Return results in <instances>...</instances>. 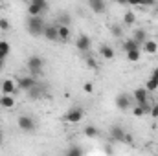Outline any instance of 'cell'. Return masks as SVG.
Instances as JSON below:
<instances>
[{"label": "cell", "mask_w": 158, "mask_h": 156, "mask_svg": "<svg viewBox=\"0 0 158 156\" xmlns=\"http://www.w3.org/2000/svg\"><path fill=\"white\" fill-rule=\"evenodd\" d=\"M57 24L70 26V24H72V17H70V13H61V15H59V18H57Z\"/></svg>", "instance_id": "cell-24"}, {"label": "cell", "mask_w": 158, "mask_h": 156, "mask_svg": "<svg viewBox=\"0 0 158 156\" xmlns=\"http://www.w3.org/2000/svg\"><path fill=\"white\" fill-rule=\"evenodd\" d=\"M138 48H142V46H140L134 39H125L123 44H121V50H123V51H131V50H138Z\"/></svg>", "instance_id": "cell-16"}, {"label": "cell", "mask_w": 158, "mask_h": 156, "mask_svg": "<svg viewBox=\"0 0 158 156\" xmlns=\"http://www.w3.org/2000/svg\"><path fill=\"white\" fill-rule=\"evenodd\" d=\"M85 117V110L81 107H72L66 114H64V121L70 123V125H76V123H81Z\"/></svg>", "instance_id": "cell-2"}, {"label": "cell", "mask_w": 158, "mask_h": 156, "mask_svg": "<svg viewBox=\"0 0 158 156\" xmlns=\"http://www.w3.org/2000/svg\"><path fill=\"white\" fill-rule=\"evenodd\" d=\"M127 53V59L131 61V63H138L140 59H142V50L138 48V50H131V51H125Z\"/></svg>", "instance_id": "cell-21"}, {"label": "cell", "mask_w": 158, "mask_h": 156, "mask_svg": "<svg viewBox=\"0 0 158 156\" xmlns=\"http://www.w3.org/2000/svg\"><path fill=\"white\" fill-rule=\"evenodd\" d=\"M142 48H143V51L145 53H149V55H155L158 51V42L153 39H147L143 44H142Z\"/></svg>", "instance_id": "cell-14"}, {"label": "cell", "mask_w": 158, "mask_h": 156, "mask_svg": "<svg viewBox=\"0 0 158 156\" xmlns=\"http://www.w3.org/2000/svg\"><path fill=\"white\" fill-rule=\"evenodd\" d=\"M88 6H90V9H92L94 13H98V15H101V13L107 11V2H105V0H88Z\"/></svg>", "instance_id": "cell-12"}, {"label": "cell", "mask_w": 158, "mask_h": 156, "mask_svg": "<svg viewBox=\"0 0 158 156\" xmlns=\"http://www.w3.org/2000/svg\"><path fill=\"white\" fill-rule=\"evenodd\" d=\"M0 88H2V94H9V96H15L17 94V90H19V86H17V81L11 77L4 79L2 81V84H0Z\"/></svg>", "instance_id": "cell-8"}, {"label": "cell", "mask_w": 158, "mask_h": 156, "mask_svg": "<svg viewBox=\"0 0 158 156\" xmlns=\"http://www.w3.org/2000/svg\"><path fill=\"white\" fill-rule=\"evenodd\" d=\"M4 63H6V61H4V59H0V70H2V66H4Z\"/></svg>", "instance_id": "cell-38"}, {"label": "cell", "mask_w": 158, "mask_h": 156, "mask_svg": "<svg viewBox=\"0 0 158 156\" xmlns=\"http://www.w3.org/2000/svg\"><path fill=\"white\" fill-rule=\"evenodd\" d=\"M42 37L52 42H57L59 40V24H46L44 26V31H42Z\"/></svg>", "instance_id": "cell-5"}, {"label": "cell", "mask_w": 158, "mask_h": 156, "mask_svg": "<svg viewBox=\"0 0 158 156\" xmlns=\"http://www.w3.org/2000/svg\"><path fill=\"white\" fill-rule=\"evenodd\" d=\"M28 2H31V4H35L37 7H40V9H42V13L48 9V2H46V0H28Z\"/></svg>", "instance_id": "cell-28"}, {"label": "cell", "mask_w": 158, "mask_h": 156, "mask_svg": "<svg viewBox=\"0 0 158 156\" xmlns=\"http://www.w3.org/2000/svg\"><path fill=\"white\" fill-rule=\"evenodd\" d=\"M99 55H101V59H105V61H110V59H114L116 51H114V48H112V46H109V44H103V46L99 48Z\"/></svg>", "instance_id": "cell-13"}, {"label": "cell", "mask_w": 158, "mask_h": 156, "mask_svg": "<svg viewBox=\"0 0 158 156\" xmlns=\"http://www.w3.org/2000/svg\"><path fill=\"white\" fill-rule=\"evenodd\" d=\"M9 28H11L9 20H7V18H0V30H2V31H7Z\"/></svg>", "instance_id": "cell-31"}, {"label": "cell", "mask_w": 158, "mask_h": 156, "mask_svg": "<svg viewBox=\"0 0 158 156\" xmlns=\"http://www.w3.org/2000/svg\"><path fill=\"white\" fill-rule=\"evenodd\" d=\"M79 154H83V149L81 147H72V149L66 151V156H79Z\"/></svg>", "instance_id": "cell-29"}, {"label": "cell", "mask_w": 158, "mask_h": 156, "mask_svg": "<svg viewBox=\"0 0 158 156\" xmlns=\"http://www.w3.org/2000/svg\"><path fill=\"white\" fill-rule=\"evenodd\" d=\"M149 116L158 117V103H155V105H151V109H149Z\"/></svg>", "instance_id": "cell-34"}, {"label": "cell", "mask_w": 158, "mask_h": 156, "mask_svg": "<svg viewBox=\"0 0 158 156\" xmlns=\"http://www.w3.org/2000/svg\"><path fill=\"white\" fill-rule=\"evenodd\" d=\"M28 15H42V9L30 2V4H28Z\"/></svg>", "instance_id": "cell-27"}, {"label": "cell", "mask_w": 158, "mask_h": 156, "mask_svg": "<svg viewBox=\"0 0 158 156\" xmlns=\"http://www.w3.org/2000/svg\"><path fill=\"white\" fill-rule=\"evenodd\" d=\"M149 90L145 88V86H140V88H136L134 92H132V97H134V101H136V105H147L149 103Z\"/></svg>", "instance_id": "cell-6"}, {"label": "cell", "mask_w": 158, "mask_h": 156, "mask_svg": "<svg viewBox=\"0 0 158 156\" xmlns=\"http://www.w3.org/2000/svg\"><path fill=\"white\" fill-rule=\"evenodd\" d=\"M156 0H143V7H155Z\"/></svg>", "instance_id": "cell-35"}, {"label": "cell", "mask_w": 158, "mask_h": 156, "mask_svg": "<svg viewBox=\"0 0 158 156\" xmlns=\"http://www.w3.org/2000/svg\"><path fill=\"white\" fill-rule=\"evenodd\" d=\"M70 35H72V31H70V26H63V24H59V40H66L70 39Z\"/></svg>", "instance_id": "cell-18"}, {"label": "cell", "mask_w": 158, "mask_h": 156, "mask_svg": "<svg viewBox=\"0 0 158 156\" xmlns=\"http://www.w3.org/2000/svg\"><path fill=\"white\" fill-rule=\"evenodd\" d=\"M85 136L86 138H98L99 136V129L94 127V125H88V127H85Z\"/></svg>", "instance_id": "cell-23"}, {"label": "cell", "mask_w": 158, "mask_h": 156, "mask_svg": "<svg viewBox=\"0 0 158 156\" xmlns=\"http://www.w3.org/2000/svg\"><path fill=\"white\" fill-rule=\"evenodd\" d=\"M127 6H132V7H143V0H127Z\"/></svg>", "instance_id": "cell-33"}, {"label": "cell", "mask_w": 158, "mask_h": 156, "mask_svg": "<svg viewBox=\"0 0 158 156\" xmlns=\"http://www.w3.org/2000/svg\"><path fill=\"white\" fill-rule=\"evenodd\" d=\"M151 77H155L158 81V68H155V70H153V74H151Z\"/></svg>", "instance_id": "cell-36"}, {"label": "cell", "mask_w": 158, "mask_h": 156, "mask_svg": "<svg viewBox=\"0 0 158 156\" xmlns=\"http://www.w3.org/2000/svg\"><path fill=\"white\" fill-rule=\"evenodd\" d=\"M2 143H4V132L0 130V147H2Z\"/></svg>", "instance_id": "cell-37"}, {"label": "cell", "mask_w": 158, "mask_h": 156, "mask_svg": "<svg viewBox=\"0 0 158 156\" xmlns=\"http://www.w3.org/2000/svg\"><path fill=\"white\" fill-rule=\"evenodd\" d=\"M110 33H112V37L121 39L123 37V24H110Z\"/></svg>", "instance_id": "cell-22"}, {"label": "cell", "mask_w": 158, "mask_h": 156, "mask_svg": "<svg viewBox=\"0 0 158 156\" xmlns=\"http://www.w3.org/2000/svg\"><path fill=\"white\" fill-rule=\"evenodd\" d=\"M83 90H85L86 94H92V92H94V83H90V81H86V83L83 84Z\"/></svg>", "instance_id": "cell-32"}, {"label": "cell", "mask_w": 158, "mask_h": 156, "mask_svg": "<svg viewBox=\"0 0 158 156\" xmlns=\"http://www.w3.org/2000/svg\"><path fill=\"white\" fill-rule=\"evenodd\" d=\"M131 96H127V94H118L116 96V107H118L119 110H129V107H131Z\"/></svg>", "instance_id": "cell-10"}, {"label": "cell", "mask_w": 158, "mask_h": 156, "mask_svg": "<svg viewBox=\"0 0 158 156\" xmlns=\"http://www.w3.org/2000/svg\"><path fill=\"white\" fill-rule=\"evenodd\" d=\"M155 7H156V13H158V6H155Z\"/></svg>", "instance_id": "cell-39"}, {"label": "cell", "mask_w": 158, "mask_h": 156, "mask_svg": "<svg viewBox=\"0 0 158 156\" xmlns=\"http://www.w3.org/2000/svg\"><path fill=\"white\" fill-rule=\"evenodd\" d=\"M121 143H127V145H134V138H132V134L125 132V136H123V142H121Z\"/></svg>", "instance_id": "cell-30"}, {"label": "cell", "mask_w": 158, "mask_h": 156, "mask_svg": "<svg viewBox=\"0 0 158 156\" xmlns=\"http://www.w3.org/2000/svg\"><path fill=\"white\" fill-rule=\"evenodd\" d=\"M9 51H11V44L7 42V40H0V59H7V55H9Z\"/></svg>", "instance_id": "cell-17"}, {"label": "cell", "mask_w": 158, "mask_h": 156, "mask_svg": "<svg viewBox=\"0 0 158 156\" xmlns=\"http://www.w3.org/2000/svg\"><path fill=\"white\" fill-rule=\"evenodd\" d=\"M44 26H46V22L40 15H30L26 20V30L31 37H40L44 31Z\"/></svg>", "instance_id": "cell-1"}, {"label": "cell", "mask_w": 158, "mask_h": 156, "mask_svg": "<svg viewBox=\"0 0 158 156\" xmlns=\"http://www.w3.org/2000/svg\"><path fill=\"white\" fill-rule=\"evenodd\" d=\"M15 105H17L15 96H9V94H2V96H0V107H2V109L11 110V109H15Z\"/></svg>", "instance_id": "cell-11"}, {"label": "cell", "mask_w": 158, "mask_h": 156, "mask_svg": "<svg viewBox=\"0 0 158 156\" xmlns=\"http://www.w3.org/2000/svg\"><path fill=\"white\" fill-rule=\"evenodd\" d=\"M145 88H147L149 92H155V90H158V81L155 77H149V79H147V83H145Z\"/></svg>", "instance_id": "cell-25"}, {"label": "cell", "mask_w": 158, "mask_h": 156, "mask_svg": "<svg viewBox=\"0 0 158 156\" xmlns=\"http://www.w3.org/2000/svg\"><path fill=\"white\" fill-rule=\"evenodd\" d=\"M123 136H125L123 127H119V125H112V127H110V138H112L114 142H123Z\"/></svg>", "instance_id": "cell-15"}, {"label": "cell", "mask_w": 158, "mask_h": 156, "mask_svg": "<svg viewBox=\"0 0 158 156\" xmlns=\"http://www.w3.org/2000/svg\"><path fill=\"white\" fill-rule=\"evenodd\" d=\"M132 39H134L136 42H138V44H140V46H142V44H143V42L147 40V33H145V30H142V28H138V30L134 31V35H132Z\"/></svg>", "instance_id": "cell-20"}, {"label": "cell", "mask_w": 158, "mask_h": 156, "mask_svg": "<svg viewBox=\"0 0 158 156\" xmlns=\"http://www.w3.org/2000/svg\"><path fill=\"white\" fill-rule=\"evenodd\" d=\"M136 22V15L132 13V11H125L123 13V20H121V24L123 26H132Z\"/></svg>", "instance_id": "cell-19"}, {"label": "cell", "mask_w": 158, "mask_h": 156, "mask_svg": "<svg viewBox=\"0 0 158 156\" xmlns=\"http://www.w3.org/2000/svg\"><path fill=\"white\" fill-rule=\"evenodd\" d=\"M39 81H37V77L31 74V76H22V77L17 79V86H19V90H24V92H28L30 88H33L35 84H37Z\"/></svg>", "instance_id": "cell-4"}, {"label": "cell", "mask_w": 158, "mask_h": 156, "mask_svg": "<svg viewBox=\"0 0 158 156\" xmlns=\"http://www.w3.org/2000/svg\"><path fill=\"white\" fill-rule=\"evenodd\" d=\"M0 18H2V15H0Z\"/></svg>", "instance_id": "cell-40"}, {"label": "cell", "mask_w": 158, "mask_h": 156, "mask_svg": "<svg viewBox=\"0 0 158 156\" xmlns=\"http://www.w3.org/2000/svg\"><path fill=\"white\" fill-rule=\"evenodd\" d=\"M26 68L33 74V76H37L42 72V68H44V59L40 57V55H31L30 59H28V63H26Z\"/></svg>", "instance_id": "cell-3"}, {"label": "cell", "mask_w": 158, "mask_h": 156, "mask_svg": "<svg viewBox=\"0 0 158 156\" xmlns=\"http://www.w3.org/2000/svg\"><path fill=\"white\" fill-rule=\"evenodd\" d=\"M86 66H88L90 70H98V68H99V63H98L92 55H86Z\"/></svg>", "instance_id": "cell-26"}, {"label": "cell", "mask_w": 158, "mask_h": 156, "mask_svg": "<svg viewBox=\"0 0 158 156\" xmlns=\"http://www.w3.org/2000/svg\"><path fill=\"white\" fill-rule=\"evenodd\" d=\"M17 125H19V129L24 130V132H31V130H35V119H33L31 116H19Z\"/></svg>", "instance_id": "cell-7"}, {"label": "cell", "mask_w": 158, "mask_h": 156, "mask_svg": "<svg viewBox=\"0 0 158 156\" xmlns=\"http://www.w3.org/2000/svg\"><path fill=\"white\" fill-rule=\"evenodd\" d=\"M76 48L79 51H83V53H88L90 48H92V39L88 35H79L77 40H76Z\"/></svg>", "instance_id": "cell-9"}]
</instances>
